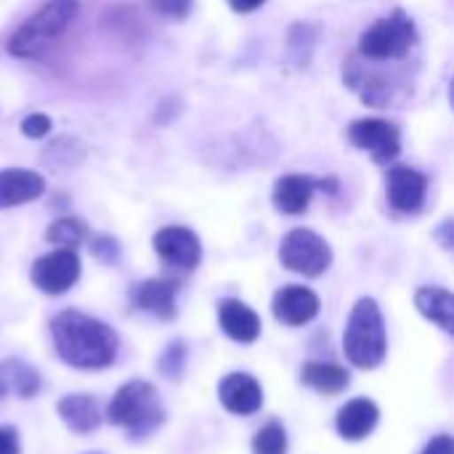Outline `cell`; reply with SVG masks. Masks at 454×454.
Here are the masks:
<instances>
[{"label":"cell","instance_id":"4fadbf2b","mask_svg":"<svg viewBox=\"0 0 454 454\" xmlns=\"http://www.w3.org/2000/svg\"><path fill=\"white\" fill-rule=\"evenodd\" d=\"M43 192H45V181L37 173L21 170V168L0 170V210L32 202Z\"/></svg>","mask_w":454,"mask_h":454},{"label":"cell","instance_id":"ba28073f","mask_svg":"<svg viewBox=\"0 0 454 454\" xmlns=\"http://www.w3.org/2000/svg\"><path fill=\"white\" fill-rule=\"evenodd\" d=\"M80 277V258L74 250H56L51 255H43L32 266V282L48 293V295H61L67 293Z\"/></svg>","mask_w":454,"mask_h":454},{"label":"cell","instance_id":"f1b7e54d","mask_svg":"<svg viewBox=\"0 0 454 454\" xmlns=\"http://www.w3.org/2000/svg\"><path fill=\"white\" fill-rule=\"evenodd\" d=\"M266 0H229V5L237 11V13H250V11H255V8H261Z\"/></svg>","mask_w":454,"mask_h":454},{"label":"cell","instance_id":"7c38bea8","mask_svg":"<svg viewBox=\"0 0 454 454\" xmlns=\"http://www.w3.org/2000/svg\"><path fill=\"white\" fill-rule=\"evenodd\" d=\"M218 396H221V404L234 415H253L263 404V391L258 380L245 372H234L223 378L218 386Z\"/></svg>","mask_w":454,"mask_h":454},{"label":"cell","instance_id":"30bf717a","mask_svg":"<svg viewBox=\"0 0 454 454\" xmlns=\"http://www.w3.org/2000/svg\"><path fill=\"white\" fill-rule=\"evenodd\" d=\"M386 194L394 210L415 213L423 207L428 194V181L420 170L407 165H394L386 176Z\"/></svg>","mask_w":454,"mask_h":454},{"label":"cell","instance_id":"5bb4252c","mask_svg":"<svg viewBox=\"0 0 454 454\" xmlns=\"http://www.w3.org/2000/svg\"><path fill=\"white\" fill-rule=\"evenodd\" d=\"M218 322H221V330L237 343H253L261 335L258 314L242 301H223L218 306Z\"/></svg>","mask_w":454,"mask_h":454},{"label":"cell","instance_id":"52a82bcc","mask_svg":"<svg viewBox=\"0 0 454 454\" xmlns=\"http://www.w3.org/2000/svg\"><path fill=\"white\" fill-rule=\"evenodd\" d=\"M348 138L354 146L364 149L375 162H391L399 149H402V141H399V128L386 122V120H356L351 122L348 128Z\"/></svg>","mask_w":454,"mask_h":454},{"label":"cell","instance_id":"3957f363","mask_svg":"<svg viewBox=\"0 0 454 454\" xmlns=\"http://www.w3.org/2000/svg\"><path fill=\"white\" fill-rule=\"evenodd\" d=\"M106 420L112 426L128 428L133 436H146L165 420V410H162L157 391L149 383L130 380L109 402Z\"/></svg>","mask_w":454,"mask_h":454},{"label":"cell","instance_id":"9c48e42d","mask_svg":"<svg viewBox=\"0 0 454 454\" xmlns=\"http://www.w3.org/2000/svg\"><path fill=\"white\" fill-rule=\"evenodd\" d=\"M152 245L168 266H176L184 271H192L202 258V247H200L197 234L192 229H184V226H168V229L157 231Z\"/></svg>","mask_w":454,"mask_h":454},{"label":"cell","instance_id":"8992f818","mask_svg":"<svg viewBox=\"0 0 454 454\" xmlns=\"http://www.w3.org/2000/svg\"><path fill=\"white\" fill-rule=\"evenodd\" d=\"M279 261L285 269L295 271V274H303V277H319L330 269L333 263V250L330 245L309 231V229H295L290 231L282 245H279Z\"/></svg>","mask_w":454,"mask_h":454},{"label":"cell","instance_id":"83f0119b","mask_svg":"<svg viewBox=\"0 0 454 454\" xmlns=\"http://www.w3.org/2000/svg\"><path fill=\"white\" fill-rule=\"evenodd\" d=\"M423 454H454L452 436H436Z\"/></svg>","mask_w":454,"mask_h":454},{"label":"cell","instance_id":"7402d4cb","mask_svg":"<svg viewBox=\"0 0 454 454\" xmlns=\"http://www.w3.org/2000/svg\"><path fill=\"white\" fill-rule=\"evenodd\" d=\"M45 237H48V242H53V245H59L64 250H74L85 237V226L77 218H61L48 229Z\"/></svg>","mask_w":454,"mask_h":454},{"label":"cell","instance_id":"9a60e30c","mask_svg":"<svg viewBox=\"0 0 454 454\" xmlns=\"http://www.w3.org/2000/svg\"><path fill=\"white\" fill-rule=\"evenodd\" d=\"M378 404L370 399H354L338 412V434L348 442H362L378 426Z\"/></svg>","mask_w":454,"mask_h":454},{"label":"cell","instance_id":"cb8c5ba5","mask_svg":"<svg viewBox=\"0 0 454 454\" xmlns=\"http://www.w3.org/2000/svg\"><path fill=\"white\" fill-rule=\"evenodd\" d=\"M149 5L170 19H184L192 11V0H149Z\"/></svg>","mask_w":454,"mask_h":454},{"label":"cell","instance_id":"2e32d148","mask_svg":"<svg viewBox=\"0 0 454 454\" xmlns=\"http://www.w3.org/2000/svg\"><path fill=\"white\" fill-rule=\"evenodd\" d=\"M133 303L160 319H173L176 314V285L168 279H146L133 290Z\"/></svg>","mask_w":454,"mask_h":454},{"label":"cell","instance_id":"8fae6325","mask_svg":"<svg viewBox=\"0 0 454 454\" xmlns=\"http://www.w3.org/2000/svg\"><path fill=\"white\" fill-rule=\"evenodd\" d=\"M274 317L287 325V327H301L309 325L319 314V298L301 285H290L274 295Z\"/></svg>","mask_w":454,"mask_h":454},{"label":"cell","instance_id":"484cf974","mask_svg":"<svg viewBox=\"0 0 454 454\" xmlns=\"http://www.w3.org/2000/svg\"><path fill=\"white\" fill-rule=\"evenodd\" d=\"M21 133L29 136V138H43V136L51 133V120L45 114L35 112V114H29V117L21 120Z\"/></svg>","mask_w":454,"mask_h":454},{"label":"cell","instance_id":"d6986e66","mask_svg":"<svg viewBox=\"0 0 454 454\" xmlns=\"http://www.w3.org/2000/svg\"><path fill=\"white\" fill-rule=\"evenodd\" d=\"M40 388V375L19 362V359H5L0 362V399L3 396H21V399H29L35 396Z\"/></svg>","mask_w":454,"mask_h":454},{"label":"cell","instance_id":"277c9868","mask_svg":"<svg viewBox=\"0 0 454 454\" xmlns=\"http://www.w3.org/2000/svg\"><path fill=\"white\" fill-rule=\"evenodd\" d=\"M77 0H48L35 16H29L8 40V51L19 59H32L51 45L77 16Z\"/></svg>","mask_w":454,"mask_h":454},{"label":"cell","instance_id":"44dd1931","mask_svg":"<svg viewBox=\"0 0 454 454\" xmlns=\"http://www.w3.org/2000/svg\"><path fill=\"white\" fill-rule=\"evenodd\" d=\"M301 380L322 394H340L343 388H348V372L338 364H327V362H309L301 372Z\"/></svg>","mask_w":454,"mask_h":454},{"label":"cell","instance_id":"7a4b0ae2","mask_svg":"<svg viewBox=\"0 0 454 454\" xmlns=\"http://www.w3.org/2000/svg\"><path fill=\"white\" fill-rule=\"evenodd\" d=\"M343 351L348 362L362 370H372L386 359V325L372 298H362L354 306L343 335Z\"/></svg>","mask_w":454,"mask_h":454},{"label":"cell","instance_id":"5b68a950","mask_svg":"<svg viewBox=\"0 0 454 454\" xmlns=\"http://www.w3.org/2000/svg\"><path fill=\"white\" fill-rule=\"evenodd\" d=\"M415 24L404 11H394L388 19L375 21L370 29H364L359 40V51L367 59H404L410 48L415 45Z\"/></svg>","mask_w":454,"mask_h":454},{"label":"cell","instance_id":"d4e9b609","mask_svg":"<svg viewBox=\"0 0 454 454\" xmlns=\"http://www.w3.org/2000/svg\"><path fill=\"white\" fill-rule=\"evenodd\" d=\"M160 364H162L165 378H178L181 370H184V346H181V343H173V346L168 348V354L162 356Z\"/></svg>","mask_w":454,"mask_h":454},{"label":"cell","instance_id":"e0dca14e","mask_svg":"<svg viewBox=\"0 0 454 454\" xmlns=\"http://www.w3.org/2000/svg\"><path fill=\"white\" fill-rule=\"evenodd\" d=\"M317 186H319V181H314L309 176H285V178H279L277 186H274L277 210L287 213V215H301L309 207Z\"/></svg>","mask_w":454,"mask_h":454},{"label":"cell","instance_id":"ac0fdd59","mask_svg":"<svg viewBox=\"0 0 454 454\" xmlns=\"http://www.w3.org/2000/svg\"><path fill=\"white\" fill-rule=\"evenodd\" d=\"M59 415L64 420V426L74 434H90L98 428L101 415H98V404L93 396L85 394H74L59 402Z\"/></svg>","mask_w":454,"mask_h":454},{"label":"cell","instance_id":"4316f807","mask_svg":"<svg viewBox=\"0 0 454 454\" xmlns=\"http://www.w3.org/2000/svg\"><path fill=\"white\" fill-rule=\"evenodd\" d=\"M0 454H19L16 428H0Z\"/></svg>","mask_w":454,"mask_h":454},{"label":"cell","instance_id":"ffe728a7","mask_svg":"<svg viewBox=\"0 0 454 454\" xmlns=\"http://www.w3.org/2000/svg\"><path fill=\"white\" fill-rule=\"evenodd\" d=\"M415 303L420 314L431 322H436L442 330L452 333L454 327V295L444 287H420L415 295Z\"/></svg>","mask_w":454,"mask_h":454},{"label":"cell","instance_id":"6da1fadb","mask_svg":"<svg viewBox=\"0 0 454 454\" xmlns=\"http://www.w3.org/2000/svg\"><path fill=\"white\" fill-rule=\"evenodd\" d=\"M53 346L59 356L77 370L109 367L117 356V335L98 319L80 311H61L53 325Z\"/></svg>","mask_w":454,"mask_h":454},{"label":"cell","instance_id":"603a6c76","mask_svg":"<svg viewBox=\"0 0 454 454\" xmlns=\"http://www.w3.org/2000/svg\"><path fill=\"white\" fill-rule=\"evenodd\" d=\"M255 454H287V434L279 423H269L266 428L258 431L253 442Z\"/></svg>","mask_w":454,"mask_h":454}]
</instances>
